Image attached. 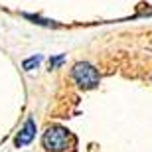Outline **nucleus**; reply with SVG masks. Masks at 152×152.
<instances>
[{"label":"nucleus","instance_id":"f257e3e1","mask_svg":"<svg viewBox=\"0 0 152 152\" xmlns=\"http://www.w3.org/2000/svg\"><path fill=\"white\" fill-rule=\"evenodd\" d=\"M73 136L69 130H65L63 126H50L42 136V144L45 150L50 152H63L73 144Z\"/></svg>","mask_w":152,"mask_h":152},{"label":"nucleus","instance_id":"f03ea898","mask_svg":"<svg viewBox=\"0 0 152 152\" xmlns=\"http://www.w3.org/2000/svg\"><path fill=\"white\" fill-rule=\"evenodd\" d=\"M71 77H73V81L79 87H83V89H95L97 85H99V81H101L99 71L87 61L75 63L73 69H71Z\"/></svg>","mask_w":152,"mask_h":152},{"label":"nucleus","instance_id":"7ed1b4c3","mask_svg":"<svg viewBox=\"0 0 152 152\" xmlns=\"http://www.w3.org/2000/svg\"><path fill=\"white\" fill-rule=\"evenodd\" d=\"M34 136H36V121L34 118H28L24 123V126L20 129V132L16 134V138H14V146L16 148L26 146V144H30V142L34 140Z\"/></svg>","mask_w":152,"mask_h":152},{"label":"nucleus","instance_id":"20e7f679","mask_svg":"<svg viewBox=\"0 0 152 152\" xmlns=\"http://www.w3.org/2000/svg\"><path fill=\"white\" fill-rule=\"evenodd\" d=\"M22 16L26 18V20H32V22L38 24V26H48V28H56L57 26V22H53V20H44L42 16H36V14H26V12H24Z\"/></svg>","mask_w":152,"mask_h":152},{"label":"nucleus","instance_id":"39448f33","mask_svg":"<svg viewBox=\"0 0 152 152\" xmlns=\"http://www.w3.org/2000/svg\"><path fill=\"white\" fill-rule=\"evenodd\" d=\"M39 63H42V56H32V57L22 61V69L24 71H32L34 67H38Z\"/></svg>","mask_w":152,"mask_h":152},{"label":"nucleus","instance_id":"423d86ee","mask_svg":"<svg viewBox=\"0 0 152 152\" xmlns=\"http://www.w3.org/2000/svg\"><path fill=\"white\" fill-rule=\"evenodd\" d=\"M65 61V56H56V57H50V69H56V67H59L61 63Z\"/></svg>","mask_w":152,"mask_h":152}]
</instances>
